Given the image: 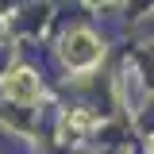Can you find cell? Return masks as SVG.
Returning <instances> with one entry per match:
<instances>
[{"label": "cell", "mask_w": 154, "mask_h": 154, "mask_svg": "<svg viewBox=\"0 0 154 154\" xmlns=\"http://www.w3.org/2000/svg\"><path fill=\"white\" fill-rule=\"evenodd\" d=\"M96 58H100V46L89 31H73L66 38V62L69 66H93Z\"/></svg>", "instance_id": "2"}, {"label": "cell", "mask_w": 154, "mask_h": 154, "mask_svg": "<svg viewBox=\"0 0 154 154\" xmlns=\"http://www.w3.org/2000/svg\"><path fill=\"white\" fill-rule=\"evenodd\" d=\"M4 93H8V100H16V104H35L38 100V77L31 69H16V73L4 77Z\"/></svg>", "instance_id": "1"}]
</instances>
